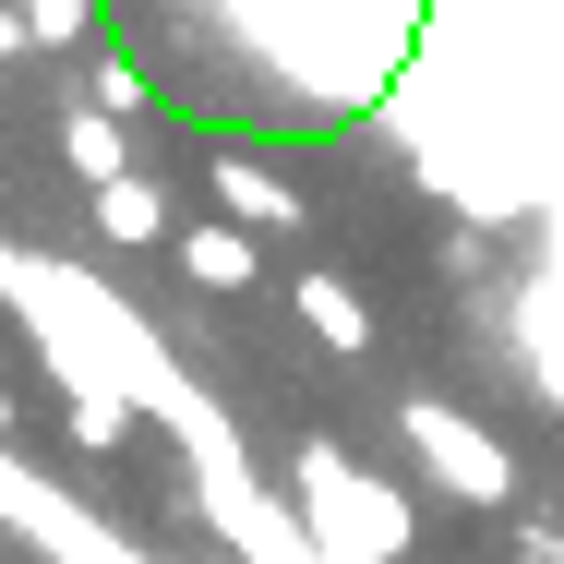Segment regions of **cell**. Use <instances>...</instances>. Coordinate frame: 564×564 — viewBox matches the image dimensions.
<instances>
[{
    "label": "cell",
    "mask_w": 564,
    "mask_h": 564,
    "mask_svg": "<svg viewBox=\"0 0 564 564\" xmlns=\"http://www.w3.org/2000/svg\"><path fill=\"white\" fill-rule=\"evenodd\" d=\"M289 517L313 529L325 564H409V553H421L409 492L372 480V468H348V445H301V456H289Z\"/></svg>",
    "instance_id": "obj_1"
},
{
    "label": "cell",
    "mask_w": 564,
    "mask_h": 564,
    "mask_svg": "<svg viewBox=\"0 0 564 564\" xmlns=\"http://www.w3.org/2000/svg\"><path fill=\"white\" fill-rule=\"evenodd\" d=\"M397 433H409V456L445 480L456 505H517V456L492 445L468 409H445V397H409V409H397Z\"/></svg>",
    "instance_id": "obj_2"
},
{
    "label": "cell",
    "mask_w": 564,
    "mask_h": 564,
    "mask_svg": "<svg viewBox=\"0 0 564 564\" xmlns=\"http://www.w3.org/2000/svg\"><path fill=\"white\" fill-rule=\"evenodd\" d=\"M517 372L541 409H564V217H553V264L517 289Z\"/></svg>",
    "instance_id": "obj_3"
},
{
    "label": "cell",
    "mask_w": 564,
    "mask_h": 564,
    "mask_svg": "<svg viewBox=\"0 0 564 564\" xmlns=\"http://www.w3.org/2000/svg\"><path fill=\"white\" fill-rule=\"evenodd\" d=\"M289 313L337 348V360H372V301H360L348 276H325V264H313V276H289Z\"/></svg>",
    "instance_id": "obj_4"
},
{
    "label": "cell",
    "mask_w": 564,
    "mask_h": 564,
    "mask_svg": "<svg viewBox=\"0 0 564 564\" xmlns=\"http://www.w3.org/2000/svg\"><path fill=\"white\" fill-rule=\"evenodd\" d=\"M217 205H228V228H301V193L264 156H217Z\"/></svg>",
    "instance_id": "obj_5"
},
{
    "label": "cell",
    "mask_w": 564,
    "mask_h": 564,
    "mask_svg": "<svg viewBox=\"0 0 564 564\" xmlns=\"http://www.w3.org/2000/svg\"><path fill=\"white\" fill-rule=\"evenodd\" d=\"M97 240H120V252H156V240H181V228H169V193H156L144 169H132V181H109V193H97Z\"/></svg>",
    "instance_id": "obj_6"
},
{
    "label": "cell",
    "mask_w": 564,
    "mask_h": 564,
    "mask_svg": "<svg viewBox=\"0 0 564 564\" xmlns=\"http://www.w3.org/2000/svg\"><path fill=\"white\" fill-rule=\"evenodd\" d=\"M169 252H181V276H193V289H217V301L252 289V228H181Z\"/></svg>",
    "instance_id": "obj_7"
},
{
    "label": "cell",
    "mask_w": 564,
    "mask_h": 564,
    "mask_svg": "<svg viewBox=\"0 0 564 564\" xmlns=\"http://www.w3.org/2000/svg\"><path fill=\"white\" fill-rule=\"evenodd\" d=\"M61 156H73V181H85V193L132 181V144H120V120H109V109H61Z\"/></svg>",
    "instance_id": "obj_8"
},
{
    "label": "cell",
    "mask_w": 564,
    "mask_h": 564,
    "mask_svg": "<svg viewBox=\"0 0 564 564\" xmlns=\"http://www.w3.org/2000/svg\"><path fill=\"white\" fill-rule=\"evenodd\" d=\"M24 24H36V48H85L97 36V0H24Z\"/></svg>",
    "instance_id": "obj_9"
},
{
    "label": "cell",
    "mask_w": 564,
    "mask_h": 564,
    "mask_svg": "<svg viewBox=\"0 0 564 564\" xmlns=\"http://www.w3.org/2000/svg\"><path fill=\"white\" fill-rule=\"evenodd\" d=\"M85 73H97V109H109V120H132V109H144V97H156V85H144L132 61H109V48H97Z\"/></svg>",
    "instance_id": "obj_10"
},
{
    "label": "cell",
    "mask_w": 564,
    "mask_h": 564,
    "mask_svg": "<svg viewBox=\"0 0 564 564\" xmlns=\"http://www.w3.org/2000/svg\"><path fill=\"white\" fill-rule=\"evenodd\" d=\"M24 48H36V24H24L12 0H0V61H24Z\"/></svg>",
    "instance_id": "obj_11"
},
{
    "label": "cell",
    "mask_w": 564,
    "mask_h": 564,
    "mask_svg": "<svg viewBox=\"0 0 564 564\" xmlns=\"http://www.w3.org/2000/svg\"><path fill=\"white\" fill-rule=\"evenodd\" d=\"M517 564H564V541H541V529H529V541H517Z\"/></svg>",
    "instance_id": "obj_12"
},
{
    "label": "cell",
    "mask_w": 564,
    "mask_h": 564,
    "mask_svg": "<svg viewBox=\"0 0 564 564\" xmlns=\"http://www.w3.org/2000/svg\"><path fill=\"white\" fill-rule=\"evenodd\" d=\"M0 445H12V384H0Z\"/></svg>",
    "instance_id": "obj_13"
}]
</instances>
